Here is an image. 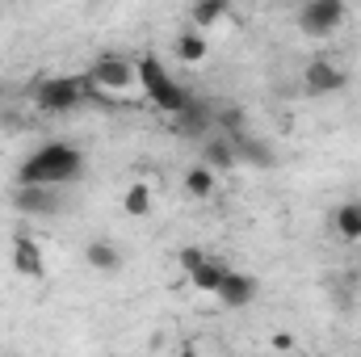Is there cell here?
<instances>
[{"mask_svg": "<svg viewBox=\"0 0 361 357\" xmlns=\"http://www.w3.org/2000/svg\"><path fill=\"white\" fill-rule=\"evenodd\" d=\"M180 269L189 273V282H193L202 294H219L223 277L231 273V265H227V261H219V257H206L202 248H185V253H180Z\"/></svg>", "mask_w": 361, "mask_h": 357, "instance_id": "obj_4", "label": "cell"}, {"mask_svg": "<svg viewBox=\"0 0 361 357\" xmlns=\"http://www.w3.org/2000/svg\"><path fill=\"white\" fill-rule=\"evenodd\" d=\"M13 206H17L21 214L42 219V214H55V210H59V198H55V189H47V185H17Z\"/></svg>", "mask_w": 361, "mask_h": 357, "instance_id": "obj_10", "label": "cell"}, {"mask_svg": "<svg viewBox=\"0 0 361 357\" xmlns=\"http://www.w3.org/2000/svg\"><path fill=\"white\" fill-rule=\"evenodd\" d=\"M147 210H152V189L139 181V185H130V189H126V214H135V219H139V214H147Z\"/></svg>", "mask_w": 361, "mask_h": 357, "instance_id": "obj_19", "label": "cell"}, {"mask_svg": "<svg viewBox=\"0 0 361 357\" xmlns=\"http://www.w3.org/2000/svg\"><path fill=\"white\" fill-rule=\"evenodd\" d=\"M345 80H349V76H345L332 59H311V63L302 68V89L315 92V97H319V92H341Z\"/></svg>", "mask_w": 361, "mask_h": 357, "instance_id": "obj_7", "label": "cell"}, {"mask_svg": "<svg viewBox=\"0 0 361 357\" xmlns=\"http://www.w3.org/2000/svg\"><path fill=\"white\" fill-rule=\"evenodd\" d=\"M85 257H89V265L101 269V273H114V269H122V253H118L109 240H92Z\"/></svg>", "mask_w": 361, "mask_h": 357, "instance_id": "obj_16", "label": "cell"}, {"mask_svg": "<svg viewBox=\"0 0 361 357\" xmlns=\"http://www.w3.org/2000/svg\"><path fill=\"white\" fill-rule=\"evenodd\" d=\"M341 21H345V4H341V0H307V4L298 8V30L311 34V38L332 34Z\"/></svg>", "mask_w": 361, "mask_h": 357, "instance_id": "obj_6", "label": "cell"}, {"mask_svg": "<svg viewBox=\"0 0 361 357\" xmlns=\"http://www.w3.org/2000/svg\"><path fill=\"white\" fill-rule=\"evenodd\" d=\"M290 345H294V341H290V337H286V332H277V337H273V349H277V353H286V349H290Z\"/></svg>", "mask_w": 361, "mask_h": 357, "instance_id": "obj_20", "label": "cell"}, {"mask_svg": "<svg viewBox=\"0 0 361 357\" xmlns=\"http://www.w3.org/2000/svg\"><path fill=\"white\" fill-rule=\"evenodd\" d=\"M227 13H231V8H227V0H197L189 17H193V25H197V30H214L219 21H227Z\"/></svg>", "mask_w": 361, "mask_h": 357, "instance_id": "obj_13", "label": "cell"}, {"mask_svg": "<svg viewBox=\"0 0 361 357\" xmlns=\"http://www.w3.org/2000/svg\"><path fill=\"white\" fill-rule=\"evenodd\" d=\"M89 97V80H76V76H51L34 89V105L42 114H68L76 105H85Z\"/></svg>", "mask_w": 361, "mask_h": 357, "instance_id": "obj_3", "label": "cell"}, {"mask_svg": "<svg viewBox=\"0 0 361 357\" xmlns=\"http://www.w3.org/2000/svg\"><path fill=\"white\" fill-rule=\"evenodd\" d=\"M177 357H202V353H197V349H180Z\"/></svg>", "mask_w": 361, "mask_h": 357, "instance_id": "obj_21", "label": "cell"}, {"mask_svg": "<svg viewBox=\"0 0 361 357\" xmlns=\"http://www.w3.org/2000/svg\"><path fill=\"white\" fill-rule=\"evenodd\" d=\"M227 143H231V152H235V160H248L252 169H273V147L261 139V135H252V131H240V135H227Z\"/></svg>", "mask_w": 361, "mask_h": 357, "instance_id": "obj_9", "label": "cell"}, {"mask_svg": "<svg viewBox=\"0 0 361 357\" xmlns=\"http://www.w3.org/2000/svg\"><path fill=\"white\" fill-rule=\"evenodd\" d=\"M185 189L193 193V198H210L214 193V173L202 164V169H189V177H185Z\"/></svg>", "mask_w": 361, "mask_h": 357, "instance_id": "obj_18", "label": "cell"}, {"mask_svg": "<svg viewBox=\"0 0 361 357\" xmlns=\"http://www.w3.org/2000/svg\"><path fill=\"white\" fill-rule=\"evenodd\" d=\"M80 173H85V156H80L72 143H47V147H38L34 156L21 160L17 185H47V189H59V185L76 181Z\"/></svg>", "mask_w": 361, "mask_h": 357, "instance_id": "obj_1", "label": "cell"}, {"mask_svg": "<svg viewBox=\"0 0 361 357\" xmlns=\"http://www.w3.org/2000/svg\"><path fill=\"white\" fill-rule=\"evenodd\" d=\"M206 169H210V173H227V169H235V152H231V143H227L223 135L206 139Z\"/></svg>", "mask_w": 361, "mask_h": 357, "instance_id": "obj_14", "label": "cell"}, {"mask_svg": "<svg viewBox=\"0 0 361 357\" xmlns=\"http://www.w3.org/2000/svg\"><path fill=\"white\" fill-rule=\"evenodd\" d=\"M13 269H17L21 277H42L47 257H42V248H38L30 236H17V240H13Z\"/></svg>", "mask_w": 361, "mask_h": 357, "instance_id": "obj_12", "label": "cell"}, {"mask_svg": "<svg viewBox=\"0 0 361 357\" xmlns=\"http://www.w3.org/2000/svg\"><path fill=\"white\" fill-rule=\"evenodd\" d=\"M177 59L180 63H202V59H206V38H202V34H180L177 38Z\"/></svg>", "mask_w": 361, "mask_h": 357, "instance_id": "obj_17", "label": "cell"}, {"mask_svg": "<svg viewBox=\"0 0 361 357\" xmlns=\"http://www.w3.org/2000/svg\"><path fill=\"white\" fill-rule=\"evenodd\" d=\"M332 223H336V236H341V240H349V244L361 240V202H345Z\"/></svg>", "mask_w": 361, "mask_h": 357, "instance_id": "obj_15", "label": "cell"}, {"mask_svg": "<svg viewBox=\"0 0 361 357\" xmlns=\"http://www.w3.org/2000/svg\"><path fill=\"white\" fill-rule=\"evenodd\" d=\"M173 122H177V135L202 139V135H210V131H214V105H210V101H202V97H193L177 118H173Z\"/></svg>", "mask_w": 361, "mask_h": 357, "instance_id": "obj_8", "label": "cell"}, {"mask_svg": "<svg viewBox=\"0 0 361 357\" xmlns=\"http://www.w3.org/2000/svg\"><path fill=\"white\" fill-rule=\"evenodd\" d=\"M135 76H139V85H143V92H147V101H156V105H160L164 114H173V118H177L180 109L193 101V92L180 89L177 80L164 72V63H160V59H152V55L135 63Z\"/></svg>", "mask_w": 361, "mask_h": 357, "instance_id": "obj_2", "label": "cell"}, {"mask_svg": "<svg viewBox=\"0 0 361 357\" xmlns=\"http://www.w3.org/2000/svg\"><path fill=\"white\" fill-rule=\"evenodd\" d=\"M223 307H231V311H240V307H248L252 298H257V277H248V273H227L223 277V286H219V294H214Z\"/></svg>", "mask_w": 361, "mask_h": 357, "instance_id": "obj_11", "label": "cell"}, {"mask_svg": "<svg viewBox=\"0 0 361 357\" xmlns=\"http://www.w3.org/2000/svg\"><path fill=\"white\" fill-rule=\"evenodd\" d=\"M135 80H139V76H135V63L122 59V55H101L89 68V85L101 89V92H126Z\"/></svg>", "mask_w": 361, "mask_h": 357, "instance_id": "obj_5", "label": "cell"}]
</instances>
